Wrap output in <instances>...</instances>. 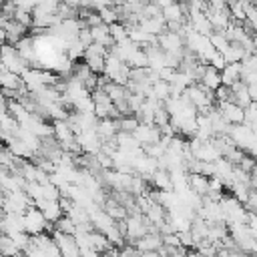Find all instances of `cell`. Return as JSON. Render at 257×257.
<instances>
[{
    "label": "cell",
    "instance_id": "obj_1",
    "mask_svg": "<svg viewBox=\"0 0 257 257\" xmlns=\"http://www.w3.org/2000/svg\"><path fill=\"white\" fill-rule=\"evenodd\" d=\"M22 217H24V231L28 235H38V233H44V231L48 233V229H52V223H48L46 217L40 213V209H36L34 205L28 207L22 213Z\"/></svg>",
    "mask_w": 257,
    "mask_h": 257
},
{
    "label": "cell",
    "instance_id": "obj_10",
    "mask_svg": "<svg viewBox=\"0 0 257 257\" xmlns=\"http://www.w3.org/2000/svg\"><path fill=\"white\" fill-rule=\"evenodd\" d=\"M90 34H92V42H96V44H102V46H106V48L114 44V42H112V36H110V28H108V24H104V22L92 26V28H90Z\"/></svg>",
    "mask_w": 257,
    "mask_h": 257
},
{
    "label": "cell",
    "instance_id": "obj_15",
    "mask_svg": "<svg viewBox=\"0 0 257 257\" xmlns=\"http://www.w3.org/2000/svg\"><path fill=\"white\" fill-rule=\"evenodd\" d=\"M110 28V36H112V42H122L124 38H128V32H126V26L122 22H114L108 26Z\"/></svg>",
    "mask_w": 257,
    "mask_h": 257
},
{
    "label": "cell",
    "instance_id": "obj_19",
    "mask_svg": "<svg viewBox=\"0 0 257 257\" xmlns=\"http://www.w3.org/2000/svg\"><path fill=\"white\" fill-rule=\"evenodd\" d=\"M76 40L86 48V46H90L92 44V34H90V28L88 26H84V28H80V32H78V36H76Z\"/></svg>",
    "mask_w": 257,
    "mask_h": 257
},
{
    "label": "cell",
    "instance_id": "obj_25",
    "mask_svg": "<svg viewBox=\"0 0 257 257\" xmlns=\"http://www.w3.org/2000/svg\"><path fill=\"white\" fill-rule=\"evenodd\" d=\"M2 145H4V141H2V139H0V147H2Z\"/></svg>",
    "mask_w": 257,
    "mask_h": 257
},
{
    "label": "cell",
    "instance_id": "obj_17",
    "mask_svg": "<svg viewBox=\"0 0 257 257\" xmlns=\"http://www.w3.org/2000/svg\"><path fill=\"white\" fill-rule=\"evenodd\" d=\"M0 10H2L4 20H12L14 14H16V4H14V0H4V2L0 4Z\"/></svg>",
    "mask_w": 257,
    "mask_h": 257
},
{
    "label": "cell",
    "instance_id": "obj_2",
    "mask_svg": "<svg viewBox=\"0 0 257 257\" xmlns=\"http://www.w3.org/2000/svg\"><path fill=\"white\" fill-rule=\"evenodd\" d=\"M34 205V201L30 199V195L24 191V189H20V191H10V193H6L4 195V199H2V209L6 211V213H24L28 207H32Z\"/></svg>",
    "mask_w": 257,
    "mask_h": 257
},
{
    "label": "cell",
    "instance_id": "obj_22",
    "mask_svg": "<svg viewBox=\"0 0 257 257\" xmlns=\"http://www.w3.org/2000/svg\"><path fill=\"white\" fill-rule=\"evenodd\" d=\"M247 92H249V98H251L253 102H257V82L247 84Z\"/></svg>",
    "mask_w": 257,
    "mask_h": 257
},
{
    "label": "cell",
    "instance_id": "obj_7",
    "mask_svg": "<svg viewBox=\"0 0 257 257\" xmlns=\"http://www.w3.org/2000/svg\"><path fill=\"white\" fill-rule=\"evenodd\" d=\"M219 104V112L223 114V118L229 122V124H241L245 120V108H241L239 104L231 102V100H225V102H217Z\"/></svg>",
    "mask_w": 257,
    "mask_h": 257
},
{
    "label": "cell",
    "instance_id": "obj_26",
    "mask_svg": "<svg viewBox=\"0 0 257 257\" xmlns=\"http://www.w3.org/2000/svg\"><path fill=\"white\" fill-rule=\"evenodd\" d=\"M0 2H4V0H0Z\"/></svg>",
    "mask_w": 257,
    "mask_h": 257
},
{
    "label": "cell",
    "instance_id": "obj_5",
    "mask_svg": "<svg viewBox=\"0 0 257 257\" xmlns=\"http://www.w3.org/2000/svg\"><path fill=\"white\" fill-rule=\"evenodd\" d=\"M52 239H54V243L60 251V257H80V247H78L74 235H68V233H62V231L54 229Z\"/></svg>",
    "mask_w": 257,
    "mask_h": 257
},
{
    "label": "cell",
    "instance_id": "obj_8",
    "mask_svg": "<svg viewBox=\"0 0 257 257\" xmlns=\"http://www.w3.org/2000/svg\"><path fill=\"white\" fill-rule=\"evenodd\" d=\"M0 26L6 30V42H8V44H12V46H14L20 38H24V36L28 34V28H26L24 24L16 22L14 18H12V20H4Z\"/></svg>",
    "mask_w": 257,
    "mask_h": 257
},
{
    "label": "cell",
    "instance_id": "obj_23",
    "mask_svg": "<svg viewBox=\"0 0 257 257\" xmlns=\"http://www.w3.org/2000/svg\"><path fill=\"white\" fill-rule=\"evenodd\" d=\"M2 44H6V30L0 26V46H2Z\"/></svg>",
    "mask_w": 257,
    "mask_h": 257
},
{
    "label": "cell",
    "instance_id": "obj_18",
    "mask_svg": "<svg viewBox=\"0 0 257 257\" xmlns=\"http://www.w3.org/2000/svg\"><path fill=\"white\" fill-rule=\"evenodd\" d=\"M14 20L20 22V24H24V26L30 30V26H32V12H26V10H18V8H16Z\"/></svg>",
    "mask_w": 257,
    "mask_h": 257
},
{
    "label": "cell",
    "instance_id": "obj_14",
    "mask_svg": "<svg viewBox=\"0 0 257 257\" xmlns=\"http://www.w3.org/2000/svg\"><path fill=\"white\" fill-rule=\"evenodd\" d=\"M209 40H211V44H213V48H215L217 52H225V50L229 48V44H231L223 32H213V34L209 36Z\"/></svg>",
    "mask_w": 257,
    "mask_h": 257
},
{
    "label": "cell",
    "instance_id": "obj_11",
    "mask_svg": "<svg viewBox=\"0 0 257 257\" xmlns=\"http://www.w3.org/2000/svg\"><path fill=\"white\" fill-rule=\"evenodd\" d=\"M237 80H241V62H227L221 70V84L231 86Z\"/></svg>",
    "mask_w": 257,
    "mask_h": 257
},
{
    "label": "cell",
    "instance_id": "obj_9",
    "mask_svg": "<svg viewBox=\"0 0 257 257\" xmlns=\"http://www.w3.org/2000/svg\"><path fill=\"white\" fill-rule=\"evenodd\" d=\"M139 24H141V28H143L145 32H149V34H153V36H159V34H163V32L167 30V22H165L163 14L153 16V18H143Z\"/></svg>",
    "mask_w": 257,
    "mask_h": 257
},
{
    "label": "cell",
    "instance_id": "obj_3",
    "mask_svg": "<svg viewBox=\"0 0 257 257\" xmlns=\"http://www.w3.org/2000/svg\"><path fill=\"white\" fill-rule=\"evenodd\" d=\"M0 56H2L4 68L10 70V72H14V74H20L22 76V72L28 68V62L20 56V52L16 50V46H12L8 42L0 46Z\"/></svg>",
    "mask_w": 257,
    "mask_h": 257
},
{
    "label": "cell",
    "instance_id": "obj_21",
    "mask_svg": "<svg viewBox=\"0 0 257 257\" xmlns=\"http://www.w3.org/2000/svg\"><path fill=\"white\" fill-rule=\"evenodd\" d=\"M189 2V8H197V10H207V0H187Z\"/></svg>",
    "mask_w": 257,
    "mask_h": 257
},
{
    "label": "cell",
    "instance_id": "obj_24",
    "mask_svg": "<svg viewBox=\"0 0 257 257\" xmlns=\"http://www.w3.org/2000/svg\"><path fill=\"white\" fill-rule=\"evenodd\" d=\"M4 68V62H2V56H0V70Z\"/></svg>",
    "mask_w": 257,
    "mask_h": 257
},
{
    "label": "cell",
    "instance_id": "obj_20",
    "mask_svg": "<svg viewBox=\"0 0 257 257\" xmlns=\"http://www.w3.org/2000/svg\"><path fill=\"white\" fill-rule=\"evenodd\" d=\"M14 4H16V8H18V10H26V12H32V10L36 8L38 0H14Z\"/></svg>",
    "mask_w": 257,
    "mask_h": 257
},
{
    "label": "cell",
    "instance_id": "obj_13",
    "mask_svg": "<svg viewBox=\"0 0 257 257\" xmlns=\"http://www.w3.org/2000/svg\"><path fill=\"white\" fill-rule=\"evenodd\" d=\"M98 14H100V20L108 26L118 22V12H116L114 6H102V8H98Z\"/></svg>",
    "mask_w": 257,
    "mask_h": 257
},
{
    "label": "cell",
    "instance_id": "obj_6",
    "mask_svg": "<svg viewBox=\"0 0 257 257\" xmlns=\"http://www.w3.org/2000/svg\"><path fill=\"white\" fill-rule=\"evenodd\" d=\"M34 207L40 209V213L46 217L48 223H56L62 217V209L58 205V199H36Z\"/></svg>",
    "mask_w": 257,
    "mask_h": 257
},
{
    "label": "cell",
    "instance_id": "obj_4",
    "mask_svg": "<svg viewBox=\"0 0 257 257\" xmlns=\"http://www.w3.org/2000/svg\"><path fill=\"white\" fill-rule=\"evenodd\" d=\"M106 54H108V48L102 46V44H96L92 42L90 46L84 48V54H82V60L84 64L96 72V74H102V68H104V60H106Z\"/></svg>",
    "mask_w": 257,
    "mask_h": 257
},
{
    "label": "cell",
    "instance_id": "obj_12",
    "mask_svg": "<svg viewBox=\"0 0 257 257\" xmlns=\"http://www.w3.org/2000/svg\"><path fill=\"white\" fill-rule=\"evenodd\" d=\"M199 82L203 86H207L209 90H215L217 86H221V70H217L211 64H205V70H203V76Z\"/></svg>",
    "mask_w": 257,
    "mask_h": 257
},
{
    "label": "cell",
    "instance_id": "obj_16",
    "mask_svg": "<svg viewBox=\"0 0 257 257\" xmlns=\"http://www.w3.org/2000/svg\"><path fill=\"white\" fill-rule=\"evenodd\" d=\"M58 4H60L58 0H38L36 8H38V10H42V12H46V14H56Z\"/></svg>",
    "mask_w": 257,
    "mask_h": 257
}]
</instances>
